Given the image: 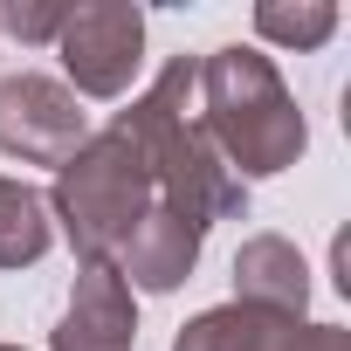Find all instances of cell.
<instances>
[{"instance_id":"obj_5","label":"cell","mask_w":351,"mask_h":351,"mask_svg":"<svg viewBox=\"0 0 351 351\" xmlns=\"http://www.w3.org/2000/svg\"><path fill=\"white\" fill-rule=\"evenodd\" d=\"M83 138H90V117H83L69 83L35 76V69L0 83V152L8 158H21V165H69Z\"/></svg>"},{"instance_id":"obj_11","label":"cell","mask_w":351,"mask_h":351,"mask_svg":"<svg viewBox=\"0 0 351 351\" xmlns=\"http://www.w3.org/2000/svg\"><path fill=\"white\" fill-rule=\"evenodd\" d=\"M255 35L276 49H324L337 35V8L330 0H262L255 8Z\"/></svg>"},{"instance_id":"obj_6","label":"cell","mask_w":351,"mask_h":351,"mask_svg":"<svg viewBox=\"0 0 351 351\" xmlns=\"http://www.w3.org/2000/svg\"><path fill=\"white\" fill-rule=\"evenodd\" d=\"M172 351H351V330L344 324H310V317H269V310H248V303H221V310H200Z\"/></svg>"},{"instance_id":"obj_7","label":"cell","mask_w":351,"mask_h":351,"mask_svg":"<svg viewBox=\"0 0 351 351\" xmlns=\"http://www.w3.org/2000/svg\"><path fill=\"white\" fill-rule=\"evenodd\" d=\"M56 351H138V296L110 262H83L69 310L56 324Z\"/></svg>"},{"instance_id":"obj_3","label":"cell","mask_w":351,"mask_h":351,"mask_svg":"<svg viewBox=\"0 0 351 351\" xmlns=\"http://www.w3.org/2000/svg\"><path fill=\"white\" fill-rule=\"evenodd\" d=\"M42 200H49V228H62L83 262H110L117 241L158 207V200H152L145 152L131 145L124 124L90 131V138L76 145V158L56 165V186H49Z\"/></svg>"},{"instance_id":"obj_8","label":"cell","mask_w":351,"mask_h":351,"mask_svg":"<svg viewBox=\"0 0 351 351\" xmlns=\"http://www.w3.org/2000/svg\"><path fill=\"white\" fill-rule=\"evenodd\" d=\"M200 248H207V234H200V228H186L180 214L152 207V214L117 241L110 269H117L131 289H145V296H172V289H180V282L200 269Z\"/></svg>"},{"instance_id":"obj_2","label":"cell","mask_w":351,"mask_h":351,"mask_svg":"<svg viewBox=\"0 0 351 351\" xmlns=\"http://www.w3.org/2000/svg\"><path fill=\"white\" fill-rule=\"evenodd\" d=\"M193 110H200V131L207 145L228 158V172L248 186V180H276L289 172L310 145V124L289 97V83L276 76V62L248 42H228L200 62V83H193Z\"/></svg>"},{"instance_id":"obj_10","label":"cell","mask_w":351,"mask_h":351,"mask_svg":"<svg viewBox=\"0 0 351 351\" xmlns=\"http://www.w3.org/2000/svg\"><path fill=\"white\" fill-rule=\"evenodd\" d=\"M49 200L21 180H0V269H35L49 255Z\"/></svg>"},{"instance_id":"obj_1","label":"cell","mask_w":351,"mask_h":351,"mask_svg":"<svg viewBox=\"0 0 351 351\" xmlns=\"http://www.w3.org/2000/svg\"><path fill=\"white\" fill-rule=\"evenodd\" d=\"M193 83H200V62L193 56H172L145 97H131V110H117L110 124L131 131V145L145 152V172H152V200L165 214H180L186 228H214V221H234L248 207V186L228 172V158L207 145L200 131V110H193Z\"/></svg>"},{"instance_id":"obj_13","label":"cell","mask_w":351,"mask_h":351,"mask_svg":"<svg viewBox=\"0 0 351 351\" xmlns=\"http://www.w3.org/2000/svg\"><path fill=\"white\" fill-rule=\"evenodd\" d=\"M0 351H21V344H0Z\"/></svg>"},{"instance_id":"obj_4","label":"cell","mask_w":351,"mask_h":351,"mask_svg":"<svg viewBox=\"0 0 351 351\" xmlns=\"http://www.w3.org/2000/svg\"><path fill=\"white\" fill-rule=\"evenodd\" d=\"M56 56L76 97H124L145 62V14L131 0H83L56 35Z\"/></svg>"},{"instance_id":"obj_9","label":"cell","mask_w":351,"mask_h":351,"mask_svg":"<svg viewBox=\"0 0 351 351\" xmlns=\"http://www.w3.org/2000/svg\"><path fill=\"white\" fill-rule=\"evenodd\" d=\"M234 303L269 310V317H303L310 310V269L296 255V241L282 234H248L234 248Z\"/></svg>"},{"instance_id":"obj_12","label":"cell","mask_w":351,"mask_h":351,"mask_svg":"<svg viewBox=\"0 0 351 351\" xmlns=\"http://www.w3.org/2000/svg\"><path fill=\"white\" fill-rule=\"evenodd\" d=\"M62 21H69V0H8V8H0V28H8L21 49L56 42V35H62Z\"/></svg>"}]
</instances>
